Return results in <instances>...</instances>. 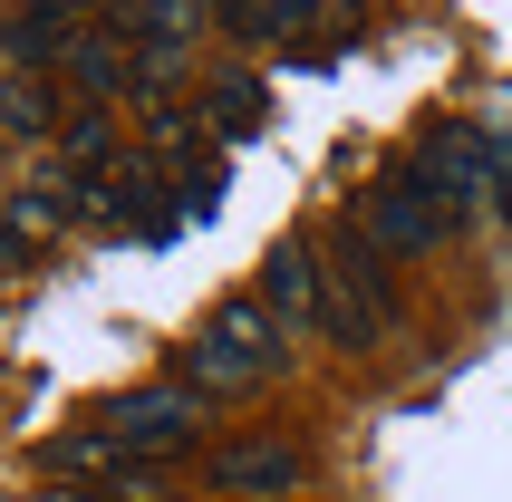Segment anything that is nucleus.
Listing matches in <instances>:
<instances>
[{"label":"nucleus","mask_w":512,"mask_h":502,"mask_svg":"<svg viewBox=\"0 0 512 502\" xmlns=\"http://www.w3.org/2000/svg\"><path fill=\"white\" fill-rule=\"evenodd\" d=\"M68 39H78V10L68 0H29V10L0 20V58L10 68H49V58H68Z\"/></svg>","instance_id":"nucleus-8"},{"label":"nucleus","mask_w":512,"mask_h":502,"mask_svg":"<svg viewBox=\"0 0 512 502\" xmlns=\"http://www.w3.org/2000/svg\"><path fill=\"white\" fill-rule=\"evenodd\" d=\"M223 20L242 39H261V49H290L310 20H339V0H223Z\"/></svg>","instance_id":"nucleus-9"},{"label":"nucleus","mask_w":512,"mask_h":502,"mask_svg":"<svg viewBox=\"0 0 512 502\" xmlns=\"http://www.w3.org/2000/svg\"><path fill=\"white\" fill-rule=\"evenodd\" d=\"M203 483H213V493L271 502V493H290V483H300V445H281V435H232V445H213Z\"/></svg>","instance_id":"nucleus-7"},{"label":"nucleus","mask_w":512,"mask_h":502,"mask_svg":"<svg viewBox=\"0 0 512 502\" xmlns=\"http://www.w3.org/2000/svg\"><path fill=\"white\" fill-rule=\"evenodd\" d=\"M358 232H368L387 261H406V251H426V242H445V213H435V194H426V174L416 165H397V174H377L368 184V203H358Z\"/></svg>","instance_id":"nucleus-5"},{"label":"nucleus","mask_w":512,"mask_h":502,"mask_svg":"<svg viewBox=\"0 0 512 502\" xmlns=\"http://www.w3.org/2000/svg\"><path fill=\"white\" fill-rule=\"evenodd\" d=\"M319 271H329V338H339V348H377L387 319H397V271H387V251L348 223V232L319 242Z\"/></svg>","instance_id":"nucleus-2"},{"label":"nucleus","mask_w":512,"mask_h":502,"mask_svg":"<svg viewBox=\"0 0 512 502\" xmlns=\"http://www.w3.org/2000/svg\"><path fill=\"white\" fill-rule=\"evenodd\" d=\"M0 126H10V136H49L58 126V97H49L39 68H10V78H0Z\"/></svg>","instance_id":"nucleus-11"},{"label":"nucleus","mask_w":512,"mask_h":502,"mask_svg":"<svg viewBox=\"0 0 512 502\" xmlns=\"http://www.w3.org/2000/svg\"><path fill=\"white\" fill-rule=\"evenodd\" d=\"M68 10H87V0H68ZM107 10H116V0H107Z\"/></svg>","instance_id":"nucleus-16"},{"label":"nucleus","mask_w":512,"mask_h":502,"mask_svg":"<svg viewBox=\"0 0 512 502\" xmlns=\"http://www.w3.org/2000/svg\"><path fill=\"white\" fill-rule=\"evenodd\" d=\"M261 309L281 329H319L329 338V271H319V242H281L261 261Z\"/></svg>","instance_id":"nucleus-6"},{"label":"nucleus","mask_w":512,"mask_h":502,"mask_svg":"<svg viewBox=\"0 0 512 502\" xmlns=\"http://www.w3.org/2000/svg\"><path fill=\"white\" fill-rule=\"evenodd\" d=\"M416 174H426V194L445 223H484L493 194H503V136L493 126H435L416 145Z\"/></svg>","instance_id":"nucleus-3"},{"label":"nucleus","mask_w":512,"mask_h":502,"mask_svg":"<svg viewBox=\"0 0 512 502\" xmlns=\"http://www.w3.org/2000/svg\"><path fill=\"white\" fill-rule=\"evenodd\" d=\"M203 116L194 107H174V97H145V145H194Z\"/></svg>","instance_id":"nucleus-14"},{"label":"nucleus","mask_w":512,"mask_h":502,"mask_svg":"<svg viewBox=\"0 0 512 502\" xmlns=\"http://www.w3.org/2000/svg\"><path fill=\"white\" fill-rule=\"evenodd\" d=\"M87 502H107V493H87Z\"/></svg>","instance_id":"nucleus-17"},{"label":"nucleus","mask_w":512,"mask_h":502,"mask_svg":"<svg viewBox=\"0 0 512 502\" xmlns=\"http://www.w3.org/2000/svg\"><path fill=\"white\" fill-rule=\"evenodd\" d=\"M493 213L512 223V136H503V194H493Z\"/></svg>","instance_id":"nucleus-15"},{"label":"nucleus","mask_w":512,"mask_h":502,"mask_svg":"<svg viewBox=\"0 0 512 502\" xmlns=\"http://www.w3.org/2000/svg\"><path fill=\"white\" fill-rule=\"evenodd\" d=\"M58 68H68L78 87H97V107H107V87H126V78H136V68H126V39H116V29H78Z\"/></svg>","instance_id":"nucleus-10"},{"label":"nucleus","mask_w":512,"mask_h":502,"mask_svg":"<svg viewBox=\"0 0 512 502\" xmlns=\"http://www.w3.org/2000/svg\"><path fill=\"white\" fill-rule=\"evenodd\" d=\"M203 116H213L223 136H261V87H252V78H213V97H203Z\"/></svg>","instance_id":"nucleus-13"},{"label":"nucleus","mask_w":512,"mask_h":502,"mask_svg":"<svg viewBox=\"0 0 512 502\" xmlns=\"http://www.w3.org/2000/svg\"><path fill=\"white\" fill-rule=\"evenodd\" d=\"M97 435H107L126 464H155V454H184L203 435V396L184 387H136V396H116L107 416H97Z\"/></svg>","instance_id":"nucleus-4"},{"label":"nucleus","mask_w":512,"mask_h":502,"mask_svg":"<svg viewBox=\"0 0 512 502\" xmlns=\"http://www.w3.org/2000/svg\"><path fill=\"white\" fill-rule=\"evenodd\" d=\"M126 145V126H116V107H78V116H58V155H68V174L97 165V155H116Z\"/></svg>","instance_id":"nucleus-12"},{"label":"nucleus","mask_w":512,"mask_h":502,"mask_svg":"<svg viewBox=\"0 0 512 502\" xmlns=\"http://www.w3.org/2000/svg\"><path fill=\"white\" fill-rule=\"evenodd\" d=\"M281 358H290V329L261 300H232V309H213V319L194 329V348H184V387L232 396V387H261Z\"/></svg>","instance_id":"nucleus-1"}]
</instances>
